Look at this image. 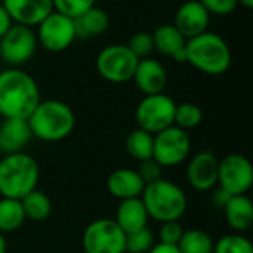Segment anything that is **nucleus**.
<instances>
[{"instance_id": "obj_17", "label": "nucleus", "mask_w": 253, "mask_h": 253, "mask_svg": "<svg viewBox=\"0 0 253 253\" xmlns=\"http://www.w3.org/2000/svg\"><path fill=\"white\" fill-rule=\"evenodd\" d=\"M144 188H145V184L141 179L138 170H133L129 168L116 169L107 178L108 193L119 200L138 199L141 197Z\"/></svg>"}, {"instance_id": "obj_31", "label": "nucleus", "mask_w": 253, "mask_h": 253, "mask_svg": "<svg viewBox=\"0 0 253 253\" xmlns=\"http://www.w3.org/2000/svg\"><path fill=\"white\" fill-rule=\"evenodd\" d=\"M53 10L59 12L68 18H77L90 7L95 6L96 0H52Z\"/></svg>"}, {"instance_id": "obj_4", "label": "nucleus", "mask_w": 253, "mask_h": 253, "mask_svg": "<svg viewBox=\"0 0 253 253\" xmlns=\"http://www.w3.org/2000/svg\"><path fill=\"white\" fill-rule=\"evenodd\" d=\"M40 168L36 159L27 153L4 154L0 160V196L21 200L36 190Z\"/></svg>"}, {"instance_id": "obj_1", "label": "nucleus", "mask_w": 253, "mask_h": 253, "mask_svg": "<svg viewBox=\"0 0 253 253\" xmlns=\"http://www.w3.org/2000/svg\"><path fill=\"white\" fill-rule=\"evenodd\" d=\"M36 80L16 67L0 71V116L3 119H28L40 102Z\"/></svg>"}, {"instance_id": "obj_36", "label": "nucleus", "mask_w": 253, "mask_h": 253, "mask_svg": "<svg viewBox=\"0 0 253 253\" xmlns=\"http://www.w3.org/2000/svg\"><path fill=\"white\" fill-rule=\"evenodd\" d=\"M13 25V21L10 18V15L7 13V10L3 7V4H0V39L9 31V28Z\"/></svg>"}, {"instance_id": "obj_35", "label": "nucleus", "mask_w": 253, "mask_h": 253, "mask_svg": "<svg viewBox=\"0 0 253 253\" xmlns=\"http://www.w3.org/2000/svg\"><path fill=\"white\" fill-rule=\"evenodd\" d=\"M231 199V194H228L225 190H222L221 187L218 188V190H215L213 191V194H212V205L215 206V208H219V209H224V206L227 205V202Z\"/></svg>"}, {"instance_id": "obj_38", "label": "nucleus", "mask_w": 253, "mask_h": 253, "mask_svg": "<svg viewBox=\"0 0 253 253\" xmlns=\"http://www.w3.org/2000/svg\"><path fill=\"white\" fill-rule=\"evenodd\" d=\"M6 251H7L6 239H4V234L0 233V253H6Z\"/></svg>"}, {"instance_id": "obj_21", "label": "nucleus", "mask_w": 253, "mask_h": 253, "mask_svg": "<svg viewBox=\"0 0 253 253\" xmlns=\"http://www.w3.org/2000/svg\"><path fill=\"white\" fill-rule=\"evenodd\" d=\"M224 216L227 224L234 233H246L253 225V205L252 200L243 196H231V199L224 206Z\"/></svg>"}, {"instance_id": "obj_25", "label": "nucleus", "mask_w": 253, "mask_h": 253, "mask_svg": "<svg viewBox=\"0 0 253 253\" xmlns=\"http://www.w3.org/2000/svg\"><path fill=\"white\" fill-rule=\"evenodd\" d=\"M153 144H154V135L139 127L133 129L126 136V151L132 159L138 162L153 159Z\"/></svg>"}, {"instance_id": "obj_30", "label": "nucleus", "mask_w": 253, "mask_h": 253, "mask_svg": "<svg viewBox=\"0 0 253 253\" xmlns=\"http://www.w3.org/2000/svg\"><path fill=\"white\" fill-rule=\"evenodd\" d=\"M126 46L138 59L150 58V55L154 50L153 34L148 31H136L129 37V42Z\"/></svg>"}, {"instance_id": "obj_18", "label": "nucleus", "mask_w": 253, "mask_h": 253, "mask_svg": "<svg viewBox=\"0 0 253 253\" xmlns=\"http://www.w3.org/2000/svg\"><path fill=\"white\" fill-rule=\"evenodd\" d=\"M154 50L172 58L176 62H185V46L187 39L178 31L173 24H163L153 33Z\"/></svg>"}, {"instance_id": "obj_40", "label": "nucleus", "mask_w": 253, "mask_h": 253, "mask_svg": "<svg viewBox=\"0 0 253 253\" xmlns=\"http://www.w3.org/2000/svg\"><path fill=\"white\" fill-rule=\"evenodd\" d=\"M123 253H129V252H123Z\"/></svg>"}, {"instance_id": "obj_12", "label": "nucleus", "mask_w": 253, "mask_h": 253, "mask_svg": "<svg viewBox=\"0 0 253 253\" xmlns=\"http://www.w3.org/2000/svg\"><path fill=\"white\" fill-rule=\"evenodd\" d=\"M218 184L231 196L246 194L253 184V166L243 154H228L219 160Z\"/></svg>"}, {"instance_id": "obj_29", "label": "nucleus", "mask_w": 253, "mask_h": 253, "mask_svg": "<svg viewBox=\"0 0 253 253\" xmlns=\"http://www.w3.org/2000/svg\"><path fill=\"white\" fill-rule=\"evenodd\" d=\"M154 245V234L148 227L126 234V252L148 253Z\"/></svg>"}, {"instance_id": "obj_32", "label": "nucleus", "mask_w": 253, "mask_h": 253, "mask_svg": "<svg viewBox=\"0 0 253 253\" xmlns=\"http://www.w3.org/2000/svg\"><path fill=\"white\" fill-rule=\"evenodd\" d=\"M184 234V227L181 225L179 221H168L162 222V227L159 230V239L160 243L166 245H173L176 246Z\"/></svg>"}, {"instance_id": "obj_19", "label": "nucleus", "mask_w": 253, "mask_h": 253, "mask_svg": "<svg viewBox=\"0 0 253 253\" xmlns=\"http://www.w3.org/2000/svg\"><path fill=\"white\" fill-rule=\"evenodd\" d=\"M33 135L25 119H4L0 125V151L19 153L31 141Z\"/></svg>"}, {"instance_id": "obj_16", "label": "nucleus", "mask_w": 253, "mask_h": 253, "mask_svg": "<svg viewBox=\"0 0 253 253\" xmlns=\"http://www.w3.org/2000/svg\"><path fill=\"white\" fill-rule=\"evenodd\" d=\"M132 80L136 87L145 95L163 93L168 84V73L162 62L154 58H144L138 61Z\"/></svg>"}, {"instance_id": "obj_22", "label": "nucleus", "mask_w": 253, "mask_h": 253, "mask_svg": "<svg viewBox=\"0 0 253 253\" xmlns=\"http://www.w3.org/2000/svg\"><path fill=\"white\" fill-rule=\"evenodd\" d=\"M76 27V37L77 39H89L104 34L110 27V16L108 13L99 7L93 6L80 16L74 18Z\"/></svg>"}, {"instance_id": "obj_11", "label": "nucleus", "mask_w": 253, "mask_h": 253, "mask_svg": "<svg viewBox=\"0 0 253 253\" xmlns=\"http://www.w3.org/2000/svg\"><path fill=\"white\" fill-rule=\"evenodd\" d=\"M37 46V36L31 27L13 24L0 39V58L10 67L18 68L31 61Z\"/></svg>"}, {"instance_id": "obj_20", "label": "nucleus", "mask_w": 253, "mask_h": 253, "mask_svg": "<svg viewBox=\"0 0 253 253\" xmlns=\"http://www.w3.org/2000/svg\"><path fill=\"white\" fill-rule=\"evenodd\" d=\"M148 219L150 218L141 197L120 200V205L117 206L114 221L123 230L125 234L135 233L138 230L148 227Z\"/></svg>"}, {"instance_id": "obj_2", "label": "nucleus", "mask_w": 253, "mask_h": 253, "mask_svg": "<svg viewBox=\"0 0 253 253\" xmlns=\"http://www.w3.org/2000/svg\"><path fill=\"white\" fill-rule=\"evenodd\" d=\"M185 62L208 76L225 74L233 62L228 43L216 33L205 31L187 40Z\"/></svg>"}, {"instance_id": "obj_27", "label": "nucleus", "mask_w": 253, "mask_h": 253, "mask_svg": "<svg viewBox=\"0 0 253 253\" xmlns=\"http://www.w3.org/2000/svg\"><path fill=\"white\" fill-rule=\"evenodd\" d=\"M203 120V111L199 105L193 102H182L176 104L175 108V116H173V125L188 130L197 127Z\"/></svg>"}, {"instance_id": "obj_34", "label": "nucleus", "mask_w": 253, "mask_h": 253, "mask_svg": "<svg viewBox=\"0 0 253 253\" xmlns=\"http://www.w3.org/2000/svg\"><path fill=\"white\" fill-rule=\"evenodd\" d=\"M139 169H138V173L141 176V179L144 181V184H151V182H156L159 179H162V166L154 160V159H148V160H144V162H139Z\"/></svg>"}, {"instance_id": "obj_37", "label": "nucleus", "mask_w": 253, "mask_h": 253, "mask_svg": "<svg viewBox=\"0 0 253 253\" xmlns=\"http://www.w3.org/2000/svg\"><path fill=\"white\" fill-rule=\"evenodd\" d=\"M148 253H181L179 252V249H178V246H173V245H166V243H157V245H154L151 249H150V252Z\"/></svg>"}, {"instance_id": "obj_13", "label": "nucleus", "mask_w": 253, "mask_h": 253, "mask_svg": "<svg viewBox=\"0 0 253 253\" xmlns=\"http://www.w3.org/2000/svg\"><path fill=\"white\" fill-rule=\"evenodd\" d=\"M219 160L211 151L197 153L187 166V181L197 191H211L218 185Z\"/></svg>"}, {"instance_id": "obj_26", "label": "nucleus", "mask_w": 253, "mask_h": 253, "mask_svg": "<svg viewBox=\"0 0 253 253\" xmlns=\"http://www.w3.org/2000/svg\"><path fill=\"white\" fill-rule=\"evenodd\" d=\"M213 239L200 228L184 230V234L176 245L181 253H213Z\"/></svg>"}, {"instance_id": "obj_28", "label": "nucleus", "mask_w": 253, "mask_h": 253, "mask_svg": "<svg viewBox=\"0 0 253 253\" xmlns=\"http://www.w3.org/2000/svg\"><path fill=\"white\" fill-rule=\"evenodd\" d=\"M213 253H253L252 242L240 233H231L215 242Z\"/></svg>"}, {"instance_id": "obj_23", "label": "nucleus", "mask_w": 253, "mask_h": 253, "mask_svg": "<svg viewBox=\"0 0 253 253\" xmlns=\"http://www.w3.org/2000/svg\"><path fill=\"white\" fill-rule=\"evenodd\" d=\"M25 213L21 200L16 199H0V233L9 234L22 227L25 222Z\"/></svg>"}, {"instance_id": "obj_9", "label": "nucleus", "mask_w": 253, "mask_h": 253, "mask_svg": "<svg viewBox=\"0 0 253 253\" xmlns=\"http://www.w3.org/2000/svg\"><path fill=\"white\" fill-rule=\"evenodd\" d=\"M191 151V139L187 130L170 126L154 135L153 159L162 168H175L185 162Z\"/></svg>"}, {"instance_id": "obj_6", "label": "nucleus", "mask_w": 253, "mask_h": 253, "mask_svg": "<svg viewBox=\"0 0 253 253\" xmlns=\"http://www.w3.org/2000/svg\"><path fill=\"white\" fill-rule=\"evenodd\" d=\"M138 58L127 49L126 44H108L96 56L95 65L98 74L114 84L127 83L132 80L138 65Z\"/></svg>"}, {"instance_id": "obj_24", "label": "nucleus", "mask_w": 253, "mask_h": 253, "mask_svg": "<svg viewBox=\"0 0 253 253\" xmlns=\"http://www.w3.org/2000/svg\"><path fill=\"white\" fill-rule=\"evenodd\" d=\"M21 205H22L25 218L34 222H42L47 219L52 212L50 199L47 197V194H44L43 191L37 188L28 193L27 196H24L21 199Z\"/></svg>"}, {"instance_id": "obj_10", "label": "nucleus", "mask_w": 253, "mask_h": 253, "mask_svg": "<svg viewBox=\"0 0 253 253\" xmlns=\"http://www.w3.org/2000/svg\"><path fill=\"white\" fill-rule=\"evenodd\" d=\"M36 36L44 50L52 53L64 52L77 39L74 19L53 10L37 25Z\"/></svg>"}, {"instance_id": "obj_5", "label": "nucleus", "mask_w": 253, "mask_h": 253, "mask_svg": "<svg viewBox=\"0 0 253 253\" xmlns=\"http://www.w3.org/2000/svg\"><path fill=\"white\" fill-rule=\"evenodd\" d=\"M141 200L145 206L148 218L157 222L179 221L188 208V200L184 190L172 181L159 179L147 184Z\"/></svg>"}, {"instance_id": "obj_7", "label": "nucleus", "mask_w": 253, "mask_h": 253, "mask_svg": "<svg viewBox=\"0 0 253 253\" xmlns=\"http://www.w3.org/2000/svg\"><path fill=\"white\" fill-rule=\"evenodd\" d=\"M175 108L176 102L166 93L145 95L135 110V120L138 127L151 135H156L173 126Z\"/></svg>"}, {"instance_id": "obj_39", "label": "nucleus", "mask_w": 253, "mask_h": 253, "mask_svg": "<svg viewBox=\"0 0 253 253\" xmlns=\"http://www.w3.org/2000/svg\"><path fill=\"white\" fill-rule=\"evenodd\" d=\"M239 4H242L245 9H253V0H237Z\"/></svg>"}, {"instance_id": "obj_8", "label": "nucleus", "mask_w": 253, "mask_h": 253, "mask_svg": "<svg viewBox=\"0 0 253 253\" xmlns=\"http://www.w3.org/2000/svg\"><path fill=\"white\" fill-rule=\"evenodd\" d=\"M82 246L84 253H123L126 252V234L114 219L99 218L84 228Z\"/></svg>"}, {"instance_id": "obj_3", "label": "nucleus", "mask_w": 253, "mask_h": 253, "mask_svg": "<svg viewBox=\"0 0 253 253\" xmlns=\"http://www.w3.org/2000/svg\"><path fill=\"white\" fill-rule=\"evenodd\" d=\"M33 138L44 142L65 139L76 126V116L68 104L59 99L40 101L27 119Z\"/></svg>"}, {"instance_id": "obj_33", "label": "nucleus", "mask_w": 253, "mask_h": 253, "mask_svg": "<svg viewBox=\"0 0 253 253\" xmlns=\"http://www.w3.org/2000/svg\"><path fill=\"white\" fill-rule=\"evenodd\" d=\"M199 1L206 7V10L211 15H218V16L231 15L239 6L237 0H199Z\"/></svg>"}, {"instance_id": "obj_15", "label": "nucleus", "mask_w": 253, "mask_h": 253, "mask_svg": "<svg viewBox=\"0 0 253 253\" xmlns=\"http://www.w3.org/2000/svg\"><path fill=\"white\" fill-rule=\"evenodd\" d=\"M3 7L15 24L25 27H37L50 12H53L52 0H3Z\"/></svg>"}, {"instance_id": "obj_14", "label": "nucleus", "mask_w": 253, "mask_h": 253, "mask_svg": "<svg viewBox=\"0 0 253 253\" xmlns=\"http://www.w3.org/2000/svg\"><path fill=\"white\" fill-rule=\"evenodd\" d=\"M209 22L211 13L199 0L184 1L178 7L173 19V25L187 40L208 31Z\"/></svg>"}]
</instances>
